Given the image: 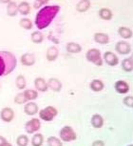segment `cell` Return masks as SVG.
<instances>
[{"mask_svg":"<svg viewBox=\"0 0 133 146\" xmlns=\"http://www.w3.org/2000/svg\"><path fill=\"white\" fill-rule=\"evenodd\" d=\"M60 9L61 8L58 5H48L41 8L35 16L34 24L36 28L41 31L49 27L60 12Z\"/></svg>","mask_w":133,"mask_h":146,"instance_id":"cell-1","label":"cell"},{"mask_svg":"<svg viewBox=\"0 0 133 146\" xmlns=\"http://www.w3.org/2000/svg\"><path fill=\"white\" fill-rule=\"evenodd\" d=\"M17 66V59L9 51H0V78L12 74Z\"/></svg>","mask_w":133,"mask_h":146,"instance_id":"cell-2","label":"cell"},{"mask_svg":"<svg viewBox=\"0 0 133 146\" xmlns=\"http://www.w3.org/2000/svg\"><path fill=\"white\" fill-rule=\"evenodd\" d=\"M86 58H87L88 62L93 63L96 66H102L104 62L103 57H102L101 54V51L96 48L90 49L87 52V54H86Z\"/></svg>","mask_w":133,"mask_h":146,"instance_id":"cell-3","label":"cell"},{"mask_svg":"<svg viewBox=\"0 0 133 146\" xmlns=\"http://www.w3.org/2000/svg\"><path fill=\"white\" fill-rule=\"evenodd\" d=\"M59 137L63 142H70L77 139V135L72 127L66 125L60 130Z\"/></svg>","mask_w":133,"mask_h":146,"instance_id":"cell-4","label":"cell"},{"mask_svg":"<svg viewBox=\"0 0 133 146\" xmlns=\"http://www.w3.org/2000/svg\"><path fill=\"white\" fill-rule=\"evenodd\" d=\"M38 113H39L40 119L44 121H48V122L52 121L54 119V117L58 115L57 109L53 106H47L44 109L40 110V112Z\"/></svg>","mask_w":133,"mask_h":146,"instance_id":"cell-5","label":"cell"},{"mask_svg":"<svg viewBox=\"0 0 133 146\" xmlns=\"http://www.w3.org/2000/svg\"><path fill=\"white\" fill-rule=\"evenodd\" d=\"M41 128V122L40 119L37 117H33L32 119L28 120L25 124V131L28 134H34L37 133Z\"/></svg>","mask_w":133,"mask_h":146,"instance_id":"cell-6","label":"cell"},{"mask_svg":"<svg viewBox=\"0 0 133 146\" xmlns=\"http://www.w3.org/2000/svg\"><path fill=\"white\" fill-rule=\"evenodd\" d=\"M115 51L116 53H118L119 54L124 56V54H128L131 52V46L128 42L124 40L118 41L115 45Z\"/></svg>","mask_w":133,"mask_h":146,"instance_id":"cell-7","label":"cell"},{"mask_svg":"<svg viewBox=\"0 0 133 146\" xmlns=\"http://www.w3.org/2000/svg\"><path fill=\"white\" fill-rule=\"evenodd\" d=\"M0 118L4 122H12L14 118V111L10 107H4L0 111Z\"/></svg>","mask_w":133,"mask_h":146,"instance_id":"cell-8","label":"cell"},{"mask_svg":"<svg viewBox=\"0 0 133 146\" xmlns=\"http://www.w3.org/2000/svg\"><path fill=\"white\" fill-rule=\"evenodd\" d=\"M20 62L23 66H27V67H30V66H32L35 64L36 62V58H35L34 54L32 53H25L21 56L20 57Z\"/></svg>","mask_w":133,"mask_h":146,"instance_id":"cell-9","label":"cell"},{"mask_svg":"<svg viewBox=\"0 0 133 146\" xmlns=\"http://www.w3.org/2000/svg\"><path fill=\"white\" fill-rule=\"evenodd\" d=\"M103 60L109 66H112V67L113 66L118 65V63H119L118 56H116L114 53H112V52H106V53L104 54Z\"/></svg>","mask_w":133,"mask_h":146,"instance_id":"cell-10","label":"cell"},{"mask_svg":"<svg viewBox=\"0 0 133 146\" xmlns=\"http://www.w3.org/2000/svg\"><path fill=\"white\" fill-rule=\"evenodd\" d=\"M47 83H48L49 89L55 93L61 92V90H62V88H63L62 82H61L58 78H51L48 81H47Z\"/></svg>","mask_w":133,"mask_h":146,"instance_id":"cell-11","label":"cell"},{"mask_svg":"<svg viewBox=\"0 0 133 146\" xmlns=\"http://www.w3.org/2000/svg\"><path fill=\"white\" fill-rule=\"evenodd\" d=\"M114 89L118 94H121V95H124V94H126L129 92V84L127 83L126 81L124 80H118L115 82L114 84Z\"/></svg>","mask_w":133,"mask_h":146,"instance_id":"cell-12","label":"cell"},{"mask_svg":"<svg viewBox=\"0 0 133 146\" xmlns=\"http://www.w3.org/2000/svg\"><path fill=\"white\" fill-rule=\"evenodd\" d=\"M24 112H25V114L28 115H34L38 114L39 108H38V105L35 102H33V101H29V102L25 103Z\"/></svg>","mask_w":133,"mask_h":146,"instance_id":"cell-13","label":"cell"},{"mask_svg":"<svg viewBox=\"0 0 133 146\" xmlns=\"http://www.w3.org/2000/svg\"><path fill=\"white\" fill-rule=\"evenodd\" d=\"M58 56H59V50H58L57 47L55 46H51L48 48V50L46 52V58L49 62L55 61Z\"/></svg>","mask_w":133,"mask_h":146,"instance_id":"cell-14","label":"cell"},{"mask_svg":"<svg viewBox=\"0 0 133 146\" xmlns=\"http://www.w3.org/2000/svg\"><path fill=\"white\" fill-rule=\"evenodd\" d=\"M34 87H35V89H36L37 92L45 93L49 90L47 80L45 78H40V76H38V78H36L34 79Z\"/></svg>","mask_w":133,"mask_h":146,"instance_id":"cell-15","label":"cell"},{"mask_svg":"<svg viewBox=\"0 0 133 146\" xmlns=\"http://www.w3.org/2000/svg\"><path fill=\"white\" fill-rule=\"evenodd\" d=\"M93 40L101 45H106L109 42V35L105 33H95L93 35Z\"/></svg>","mask_w":133,"mask_h":146,"instance_id":"cell-16","label":"cell"},{"mask_svg":"<svg viewBox=\"0 0 133 146\" xmlns=\"http://www.w3.org/2000/svg\"><path fill=\"white\" fill-rule=\"evenodd\" d=\"M90 123H91V125L96 129L102 128L104 125V117L99 114H94L92 117H91Z\"/></svg>","mask_w":133,"mask_h":146,"instance_id":"cell-17","label":"cell"},{"mask_svg":"<svg viewBox=\"0 0 133 146\" xmlns=\"http://www.w3.org/2000/svg\"><path fill=\"white\" fill-rule=\"evenodd\" d=\"M98 15L100 16V18L103 19V20H107V21L111 20L113 17L112 11L109 9V8H102V9H100L98 12Z\"/></svg>","mask_w":133,"mask_h":146,"instance_id":"cell-18","label":"cell"},{"mask_svg":"<svg viewBox=\"0 0 133 146\" xmlns=\"http://www.w3.org/2000/svg\"><path fill=\"white\" fill-rule=\"evenodd\" d=\"M66 50L70 54H79L82 52V46L76 42H68L66 46Z\"/></svg>","mask_w":133,"mask_h":146,"instance_id":"cell-19","label":"cell"},{"mask_svg":"<svg viewBox=\"0 0 133 146\" xmlns=\"http://www.w3.org/2000/svg\"><path fill=\"white\" fill-rule=\"evenodd\" d=\"M90 88L93 92H101L104 90L105 84L101 79H93L90 83Z\"/></svg>","mask_w":133,"mask_h":146,"instance_id":"cell-20","label":"cell"},{"mask_svg":"<svg viewBox=\"0 0 133 146\" xmlns=\"http://www.w3.org/2000/svg\"><path fill=\"white\" fill-rule=\"evenodd\" d=\"M18 9V13L22 15H28L30 13V10H32V7L29 2L27 1H22L21 3L18 4L17 6Z\"/></svg>","mask_w":133,"mask_h":146,"instance_id":"cell-21","label":"cell"},{"mask_svg":"<svg viewBox=\"0 0 133 146\" xmlns=\"http://www.w3.org/2000/svg\"><path fill=\"white\" fill-rule=\"evenodd\" d=\"M90 0H80L76 5L75 9L78 13H86L90 8Z\"/></svg>","mask_w":133,"mask_h":146,"instance_id":"cell-22","label":"cell"},{"mask_svg":"<svg viewBox=\"0 0 133 146\" xmlns=\"http://www.w3.org/2000/svg\"><path fill=\"white\" fill-rule=\"evenodd\" d=\"M17 3L14 1H11L10 3H8L7 5V15L10 17H14L17 15L18 13V9H17Z\"/></svg>","mask_w":133,"mask_h":146,"instance_id":"cell-23","label":"cell"},{"mask_svg":"<svg viewBox=\"0 0 133 146\" xmlns=\"http://www.w3.org/2000/svg\"><path fill=\"white\" fill-rule=\"evenodd\" d=\"M118 35L123 38V39H129V38L132 37V30H130L127 27H124L122 26L118 29Z\"/></svg>","mask_w":133,"mask_h":146,"instance_id":"cell-24","label":"cell"},{"mask_svg":"<svg viewBox=\"0 0 133 146\" xmlns=\"http://www.w3.org/2000/svg\"><path fill=\"white\" fill-rule=\"evenodd\" d=\"M23 95L27 101H33L38 98V92L34 89H27L23 92Z\"/></svg>","mask_w":133,"mask_h":146,"instance_id":"cell-25","label":"cell"},{"mask_svg":"<svg viewBox=\"0 0 133 146\" xmlns=\"http://www.w3.org/2000/svg\"><path fill=\"white\" fill-rule=\"evenodd\" d=\"M121 67L124 72H132L133 71V59L132 56L131 57H127V58H124L123 61L121 62Z\"/></svg>","mask_w":133,"mask_h":146,"instance_id":"cell-26","label":"cell"},{"mask_svg":"<svg viewBox=\"0 0 133 146\" xmlns=\"http://www.w3.org/2000/svg\"><path fill=\"white\" fill-rule=\"evenodd\" d=\"M30 143L32 146H42L44 143V137L42 134L40 133H35L32 136V139H30Z\"/></svg>","mask_w":133,"mask_h":146,"instance_id":"cell-27","label":"cell"},{"mask_svg":"<svg viewBox=\"0 0 133 146\" xmlns=\"http://www.w3.org/2000/svg\"><path fill=\"white\" fill-rule=\"evenodd\" d=\"M30 40L34 44H41L44 41V35L40 31H35L30 35Z\"/></svg>","mask_w":133,"mask_h":146,"instance_id":"cell-28","label":"cell"},{"mask_svg":"<svg viewBox=\"0 0 133 146\" xmlns=\"http://www.w3.org/2000/svg\"><path fill=\"white\" fill-rule=\"evenodd\" d=\"M19 26H20L21 28H23L24 30H27V31H29V30L32 29L33 23H32V21L30 20V18L24 17V18H21L20 20H19Z\"/></svg>","mask_w":133,"mask_h":146,"instance_id":"cell-29","label":"cell"},{"mask_svg":"<svg viewBox=\"0 0 133 146\" xmlns=\"http://www.w3.org/2000/svg\"><path fill=\"white\" fill-rule=\"evenodd\" d=\"M15 86L17 87L18 90H24L27 86L26 78L22 75L17 76V78H15Z\"/></svg>","mask_w":133,"mask_h":146,"instance_id":"cell-30","label":"cell"},{"mask_svg":"<svg viewBox=\"0 0 133 146\" xmlns=\"http://www.w3.org/2000/svg\"><path fill=\"white\" fill-rule=\"evenodd\" d=\"M47 144L48 146H63V142L56 137H49L47 139Z\"/></svg>","mask_w":133,"mask_h":146,"instance_id":"cell-31","label":"cell"},{"mask_svg":"<svg viewBox=\"0 0 133 146\" xmlns=\"http://www.w3.org/2000/svg\"><path fill=\"white\" fill-rule=\"evenodd\" d=\"M30 142V139L27 135H20L16 139V144L17 146H28Z\"/></svg>","mask_w":133,"mask_h":146,"instance_id":"cell-32","label":"cell"},{"mask_svg":"<svg viewBox=\"0 0 133 146\" xmlns=\"http://www.w3.org/2000/svg\"><path fill=\"white\" fill-rule=\"evenodd\" d=\"M15 104H18V105H21V104H25L27 103V100L25 98V96L23 95V93H19L14 96V100H13Z\"/></svg>","mask_w":133,"mask_h":146,"instance_id":"cell-33","label":"cell"},{"mask_svg":"<svg viewBox=\"0 0 133 146\" xmlns=\"http://www.w3.org/2000/svg\"><path fill=\"white\" fill-rule=\"evenodd\" d=\"M123 103L129 108H133V96H127L123 100Z\"/></svg>","mask_w":133,"mask_h":146,"instance_id":"cell-34","label":"cell"},{"mask_svg":"<svg viewBox=\"0 0 133 146\" xmlns=\"http://www.w3.org/2000/svg\"><path fill=\"white\" fill-rule=\"evenodd\" d=\"M91 146H105V142L103 140L101 139H98V140H95V141L92 142Z\"/></svg>","mask_w":133,"mask_h":146,"instance_id":"cell-35","label":"cell"},{"mask_svg":"<svg viewBox=\"0 0 133 146\" xmlns=\"http://www.w3.org/2000/svg\"><path fill=\"white\" fill-rule=\"evenodd\" d=\"M32 6H33V8H34L35 10H40V9H41V7H42V4H41L39 1H37V0H35L34 3H33Z\"/></svg>","mask_w":133,"mask_h":146,"instance_id":"cell-36","label":"cell"},{"mask_svg":"<svg viewBox=\"0 0 133 146\" xmlns=\"http://www.w3.org/2000/svg\"><path fill=\"white\" fill-rule=\"evenodd\" d=\"M6 141H7V139H5L3 136H0V145H2L3 143H5Z\"/></svg>","mask_w":133,"mask_h":146,"instance_id":"cell-37","label":"cell"},{"mask_svg":"<svg viewBox=\"0 0 133 146\" xmlns=\"http://www.w3.org/2000/svg\"><path fill=\"white\" fill-rule=\"evenodd\" d=\"M37 1H39L40 3L42 4V6H43V5H46V4H48L49 0H37Z\"/></svg>","mask_w":133,"mask_h":146,"instance_id":"cell-38","label":"cell"},{"mask_svg":"<svg viewBox=\"0 0 133 146\" xmlns=\"http://www.w3.org/2000/svg\"><path fill=\"white\" fill-rule=\"evenodd\" d=\"M11 1H12V0H0V3L1 4H8V3H10Z\"/></svg>","mask_w":133,"mask_h":146,"instance_id":"cell-39","label":"cell"},{"mask_svg":"<svg viewBox=\"0 0 133 146\" xmlns=\"http://www.w3.org/2000/svg\"><path fill=\"white\" fill-rule=\"evenodd\" d=\"M0 146H13L12 144H11V143L10 142H8V141H6V142H5V143H3V144H2V145H0Z\"/></svg>","mask_w":133,"mask_h":146,"instance_id":"cell-40","label":"cell"},{"mask_svg":"<svg viewBox=\"0 0 133 146\" xmlns=\"http://www.w3.org/2000/svg\"><path fill=\"white\" fill-rule=\"evenodd\" d=\"M127 146H133V144H132V143H131V144H128V145H127Z\"/></svg>","mask_w":133,"mask_h":146,"instance_id":"cell-41","label":"cell"}]
</instances>
